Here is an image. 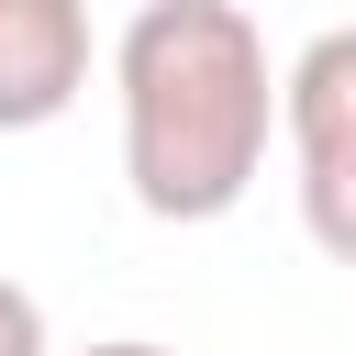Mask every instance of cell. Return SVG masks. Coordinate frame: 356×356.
Wrapping results in <instances>:
<instances>
[{
	"mask_svg": "<svg viewBox=\"0 0 356 356\" xmlns=\"http://www.w3.org/2000/svg\"><path fill=\"white\" fill-rule=\"evenodd\" d=\"M122 178L156 222H222L278 134V67L245 0H145L111 44Z\"/></svg>",
	"mask_w": 356,
	"mask_h": 356,
	"instance_id": "6da1fadb",
	"label": "cell"
},
{
	"mask_svg": "<svg viewBox=\"0 0 356 356\" xmlns=\"http://www.w3.org/2000/svg\"><path fill=\"white\" fill-rule=\"evenodd\" d=\"M278 134H289L300 178H356V22L312 33L278 67Z\"/></svg>",
	"mask_w": 356,
	"mask_h": 356,
	"instance_id": "3957f363",
	"label": "cell"
},
{
	"mask_svg": "<svg viewBox=\"0 0 356 356\" xmlns=\"http://www.w3.org/2000/svg\"><path fill=\"white\" fill-rule=\"evenodd\" d=\"M0 356H56V345H44V300H33L22 278H0Z\"/></svg>",
	"mask_w": 356,
	"mask_h": 356,
	"instance_id": "5b68a950",
	"label": "cell"
},
{
	"mask_svg": "<svg viewBox=\"0 0 356 356\" xmlns=\"http://www.w3.org/2000/svg\"><path fill=\"white\" fill-rule=\"evenodd\" d=\"M89 89V0H0V134H44Z\"/></svg>",
	"mask_w": 356,
	"mask_h": 356,
	"instance_id": "7a4b0ae2",
	"label": "cell"
},
{
	"mask_svg": "<svg viewBox=\"0 0 356 356\" xmlns=\"http://www.w3.org/2000/svg\"><path fill=\"white\" fill-rule=\"evenodd\" d=\"M89 356H167V345H145V334H111V345H89Z\"/></svg>",
	"mask_w": 356,
	"mask_h": 356,
	"instance_id": "8992f818",
	"label": "cell"
},
{
	"mask_svg": "<svg viewBox=\"0 0 356 356\" xmlns=\"http://www.w3.org/2000/svg\"><path fill=\"white\" fill-rule=\"evenodd\" d=\"M300 234L334 267H356V178H300Z\"/></svg>",
	"mask_w": 356,
	"mask_h": 356,
	"instance_id": "277c9868",
	"label": "cell"
}]
</instances>
